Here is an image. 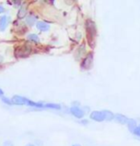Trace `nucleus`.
<instances>
[{
    "instance_id": "f257e3e1",
    "label": "nucleus",
    "mask_w": 140,
    "mask_h": 146,
    "mask_svg": "<svg viewBox=\"0 0 140 146\" xmlns=\"http://www.w3.org/2000/svg\"><path fill=\"white\" fill-rule=\"evenodd\" d=\"M86 31H87V37L88 42L90 43V47H94V39L96 36V26L92 20L86 21Z\"/></svg>"
},
{
    "instance_id": "f03ea898",
    "label": "nucleus",
    "mask_w": 140,
    "mask_h": 146,
    "mask_svg": "<svg viewBox=\"0 0 140 146\" xmlns=\"http://www.w3.org/2000/svg\"><path fill=\"white\" fill-rule=\"evenodd\" d=\"M92 60H93V54L92 53H89L86 56V57L84 58L83 61H82L81 68L84 69V70H89V69L92 67Z\"/></svg>"
},
{
    "instance_id": "7ed1b4c3",
    "label": "nucleus",
    "mask_w": 140,
    "mask_h": 146,
    "mask_svg": "<svg viewBox=\"0 0 140 146\" xmlns=\"http://www.w3.org/2000/svg\"><path fill=\"white\" fill-rule=\"evenodd\" d=\"M12 102L13 104H15V105H29L30 100L24 98V96L16 95L12 98Z\"/></svg>"
},
{
    "instance_id": "20e7f679",
    "label": "nucleus",
    "mask_w": 140,
    "mask_h": 146,
    "mask_svg": "<svg viewBox=\"0 0 140 146\" xmlns=\"http://www.w3.org/2000/svg\"><path fill=\"white\" fill-rule=\"evenodd\" d=\"M90 117L92 119H93L94 121H97V122H101V121L105 120V117H104L102 111H93L90 113Z\"/></svg>"
},
{
    "instance_id": "39448f33",
    "label": "nucleus",
    "mask_w": 140,
    "mask_h": 146,
    "mask_svg": "<svg viewBox=\"0 0 140 146\" xmlns=\"http://www.w3.org/2000/svg\"><path fill=\"white\" fill-rule=\"evenodd\" d=\"M70 112H71V114L73 115V117H77V118L83 117L84 115H85L83 110H81L78 106H73V107H71Z\"/></svg>"
},
{
    "instance_id": "423d86ee",
    "label": "nucleus",
    "mask_w": 140,
    "mask_h": 146,
    "mask_svg": "<svg viewBox=\"0 0 140 146\" xmlns=\"http://www.w3.org/2000/svg\"><path fill=\"white\" fill-rule=\"evenodd\" d=\"M114 119L116 122L120 123V124H127L128 121H129V118L122 114H116L114 117Z\"/></svg>"
},
{
    "instance_id": "0eeeda50",
    "label": "nucleus",
    "mask_w": 140,
    "mask_h": 146,
    "mask_svg": "<svg viewBox=\"0 0 140 146\" xmlns=\"http://www.w3.org/2000/svg\"><path fill=\"white\" fill-rule=\"evenodd\" d=\"M36 28L41 32H48L49 30H50V25L47 24L46 22L38 21L36 22Z\"/></svg>"
},
{
    "instance_id": "6e6552de",
    "label": "nucleus",
    "mask_w": 140,
    "mask_h": 146,
    "mask_svg": "<svg viewBox=\"0 0 140 146\" xmlns=\"http://www.w3.org/2000/svg\"><path fill=\"white\" fill-rule=\"evenodd\" d=\"M8 21H9V18L6 15L0 17V30L1 31H4L6 29V27L8 26Z\"/></svg>"
},
{
    "instance_id": "1a4fd4ad",
    "label": "nucleus",
    "mask_w": 140,
    "mask_h": 146,
    "mask_svg": "<svg viewBox=\"0 0 140 146\" xmlns=\"http://www.w3.org/2000/svg\"><path fill=\"white\" fill-rule=\"evenodd\" d=\"M27 13H28V8H27L26 5H22L20 7V9H19V12H18V18H24L27 15Z\"/></svg>"
},
{
    "instance_id": "9d476101",
    "label": "nucleus",
    "mask_w": 140,
    "mask_h": 146,
    "mask_svg": "<svg viewBox=\"0 0 140 146\" xmlns=\"http://www.w3.org/2000/svg\"><path fill=\"white\" fill-rule=\"evenodd\" d=\"M103 115H104V117H105V120H108V121H111L114 118L115 115L112 114V112L109 111V110H103L102 111Z\"/></svg>"
},
{
    "instance_id": "9b49d317",
    "label": "nucleus",
    "mask_w": 140,
    "mask_h": 146,
    "mask_svg": "<svg viewBox=\"0 0 140 146\" xmlns=\"http://www.w3.org/2000/svg\"><path fill=\"white\" fill-rule=\"evenodd\" d=\"M36 19H37V16L34 15H29L28 16H27V19H26V22L27 24L30 26L34 25V24L36 22Z\"/></svg>"
},
{
    "instance_id": "f8f14e48",
    "label": "nucleus",
    "mask_w": 140,
    "mask_h": 146,
    "mask_svg": "<svg viewBox=\"0 0 140 146\" xmlns=\"http://www.w3.org/2000/svg\"><path fill=\"white\" fill-rule=\"evenodd\" d=\"M127 125H128L129 130H130L131 132H133V131L135 130V128L137 127L136 121L134 120V119H129L128 123H127Z\"/></svg>"
},
{
    "instance_id": "ddd939ff",
    "label": "nucleus",
    "mask_w": 140,
    "mask_h": 146,
    "mask_svg": "<svg viewBox=\"0 0 140 146\" xmlns=\"http://www.w3.org/2000/svg\"><path fill=\"white\" fill-rule=\"evenodd\" d=\"M85 52H86V49H85L84 44H82V45L78 48L77 53H76L75 57H76V58H77V59H79V58H80V57H81V56H83V54H84Z\"/></svg>"
},
{
    "instance_id": "4468645a",
    "label": "nucleus",
    "mask_w": 140,
    "mask_h": 146,
    "mask_svg": "<svg viewBox=\"0 0 140 146\" xmlns=\"http://www.w3.org/2000/svg\"><path fill=\"white\" fill-rule=\"evenodd\" d=\"M44 108H49V109H54V110H60L61 106L59 104H54V103H48L44 105Z\"/></svg>"
},
{
    "instance_id": "2eb2a0df",
    "label": "nucleus",
    "mask_w": 140,
    "mask_h": 146,
    "mask_svg": "<svg viewBox=\"0 0 140 146\" xmlns=\"http://www.w3.org/2000/svg\"><path fill=\"white\" fill-rule=\"evenodd\" d=\"M28 39L30 41H32V42L34 43H39V37H38L37 35L35 34H31L28 35Z\"/></svg>"
},
{
    "instance_id": "dca6fc26",
    "label": "nucleus",
    "mask_w": 140,
    "mask_h": 146,
    "mask_svg": "<svg viewBox=\"0 0 140 146\" xmlns=\"http://www.w3.org/2000/svg\"><path fill=\"white\" fill-rule=\"evenodd\" d=\"M1 100H2V101H3L4 103L8 104V105H11V104H13L12 100H10L9 98H5V96H3V98H2Z\"/></svg>"
},
{
    "instance_id": "f3484780",
    "label": "nucleus",
    "mask_w": 140,
    "mask_h": 146,
    "mask_svg": "<svg viewBox=\"0 0 140 146\" xmlns=\"http://www.w3.org/2000/svg\"><path fill=\"white\" fill-rule=\"evenodd\" d=\"M133 134L137 137H140V125L137 126V127L135 128V130L133 131Z\"/></svg>"
},
{
    "instance_id": "a211bd4d",
    "label": "nucleus",
    "mask_w": 140,
    "mask_h": 146,
    "mask_svg": "<svg viewBox=\"0 0 140 146\" xmlns=\"http://www.w3.org/2000/svg\"><path fill=\"white\" fill-rule=\"evenodd\" d=\"M13 4L15 5L16 8H18V7H21V6H22V2H21V1H13Z\"/></svg>"
},
{
    "instance_id": "6ab92c4d",
    "label": "nucleus",
    "mask_w": 140,
    "mask_h": 146,
    "mask_svg": "<svg viewBox=\"0 0 140 146\" xmlns=\"http://www.w3.org/2000/svg\"><path fill=\"white\" fill-rule=\"evenodd\" d=\"M4 146H13V142L10 141V140H7V141L4 142Z\"/></svg>"
},
{
    "instance_id": "aec40b11",
    "label": "nucleus",
    "mask_w": 140,
    "mask_h": 146,
    "mask_svg": "<svg viewBox=\"0 0 140 146\" xmlns=\"http://www.w3.org/2000/svg\"><path fill=\"white\" fill-rule=\"evenodd\" d=\"M81 123H82V124H88V120H87V119L81 120Z\"/></svg>"
},
{
    "instance_id": "412c9836",
    "label": "nucleus",
    "mask_w": 140,
    "mask_h": 146,
    "mask_svg": "<svg viewBox=\"0 0 140 146\" xmlns=\"http://www.w3.org/2000/svg\"><path fill=\"white\" fill-rule=\"evenodd\" d=\"M4 11H5V9L1 6V5H0V13H2L4 12Z\"/></svg>"
},
{
    "instance_id": "4be33fe9",
    "label": "nucleus",
    "mask_w": 140,
    "mask_h": 146,
    "mask_svg": "<svg viewBox=\"0 0 140 146\" xmlns=\"http://www.w3.org/2000/svg\"><path fill=\"white\" fill-rule=\"evenodd\" d=\"M3 91H2V89H0V96H3Z\"/></svg>"
},
{
    "instance_id": "5701e85b",
    "label": "nucleus",
    "mask_w": 140,
    "mask_h": 146,
    "mask_svg": "<svg viewBox=\"0 0 140 146\" xmlns=\"http://www.w3.org/2000/svg\"><path fill=\"white\" fill-rule=\"evenodd\" d=\"M26 146H35V145L32 144V143H28V144H27Z\"/></svg>"
},
{
    "instance_id": "b1692460",
    "label": "nucleus",
    "mask_w": 140,
    "mask_h": 146,
    "mask_svg": "<svg viewBox=\"0 0 140 146\" xmlns=\"http://www.w3.org/2000/svg\"><path fill=\"white\" fill-rule=\"evenodd\" d=\"M1 62H3V57L0 56V63H1Z\"/></svg>"
},
{
    "instance_id": "393cba45",
    "label": "nucleus",
    "mask_w": 140,
    "mask_h": 146,
    "mask_svg": "<svg viewBox=\"0 0 140 146\" xmlns=\"http://www.w3.org/2000/svg\"><path fill=\"white\" fill-rule=\"evenodd\" d=\"M73 146H80V145H79V144H73Z\"/></svg>"
}]
</instances>
